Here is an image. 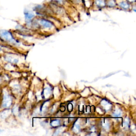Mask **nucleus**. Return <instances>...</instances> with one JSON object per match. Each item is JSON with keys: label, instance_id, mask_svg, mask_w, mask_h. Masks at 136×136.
Returning a JSON list of instances; mask_svg holds the SVG:
<instances>
[{"label": "nucleus", "instance_id": "nucleus-1", "mask_svg": "<svg viewBox=\"0 0 136 136\" xmlns=\"http://www.w3.org/2000/svg\"><path fill=\"white\" fill-rule=\"evenodd\" d=\"M0 37L5 41L10 43H15V41L13 39L12 35L11 32L6 30H0Z\"/></svg>", "mask_w": 136, "mask_h": 136}, {"label": "nucleus", "instance_id": "nucleus-2", "mask_svg": "<svg viewBox=\"0 0 136 136\" xmlns=\"http://www.w3.org/2000/svg\"><path fill=\"white\" fill-rule=\"evenodd\" d=\"M12 100L11 98L7 93H4L3 96V101L2 106L5 108H8L11 105Z\"/></svg>", "mask_w": 136, "mask_h": 136}, {"label": "nucleus", "instance_id": "nucleus-3", "mask_svg": "<svg viewBox=\"0 0 136 136\" xmlns=\"http://www.w3.org/2000/svg\"><path fill=\"white\" fill-rule=\"evenodd\" d=\"M40 23L41 25L46 27V28H51L52 26V24L50 22V21L44 19H41L40 21Z\"/></svg>", "mask_w": 136, "mask_h": 136}, {"label": "nucleus", "instance_id": "nucleus-4", "mask_svg": "<svg viewBox=\"0 0 136 136\" xmlns=\"http://www.w3.org/2000/svg\"><path fill=\"white\" fill-rule=\"evenodd\" d=\"M25 16L27 20H30L34 17V14L31 12L26 11L25 12Z\"/></svg>", "mask_w": 136, "mask_h": 136}, {"label": "nucleus", "instance_id": "nucleus-5", "mask_svg": "<svg viewBox=\"0 0 136 136\" xmlns=\"http://www.w3.org/2000/svg\"><path fill=\"white\" fill-rule=\"evenodd\" d=\"M95 3L97 6L100 7H103L105 6L106 5L104 0H96Z\"/></svg>", "mask_w": 136, "mask_h": 136}, {"label": "nucleus", "instance_id": "nucleus-6", "mask_svg": "<svg viewBox=\"0 0 136 136\" xmlns=\"http://www.w3.org/2000/svg\"><path fill=\"white\" fill-rule=\"evenodd\" d=\"M5 60L7 61H9L11 63H17L18 62V60L17 59H15V58H13L12 57H10V56H7L6 57H5Z\"/></svg>", "mask_w": 136, "mask_h": 136}, {"label": "nucleus", "instance_id": "nucleus-7", "mask_svg": "<svg viewBox=\"0 0 136 136\" xmlns=\"http://www.w3.org/2000/svg\"><path fill=\"white\" fill-rule=\"evenodd\" d=\"M120 6L124 9H128L129 8V4L126 2H122L120 3Z\"/></svg>", "mask_w": 136, "mask_h": 136}, {"label": "nucleus", "instance_id": "nucleus-8", "mask_svg": "<svg viewBox=\"0 0 136 136\" xmlns=\"http://www.w3.org/2000/svg\"><path fill=\"white\" fill-rule=\"evenodd\" d=\"M10 113V111L9 110H6L3 111L1 113V118L2 119H5L6 118Z\"/></svg>", "mask_w": 136, "mask_h": 136}, {"label": "nucleus", "instance_id": "nucleus-9", "mask_svg": "<svg viewBox=\"0 0 136 136\" xmlns=\"http://www.w3.org/2000/svg\"><path fill=\"white\" fill-rule=\"evenodd\" d=\"M113 115L115 117H119L121 115V112L120 110L115 111L113 114Z\"/></svg>", "mask_w": 136, "mask_h": 136}, {"label": "nucleus", "instance_id": "nucleus-10", "mask_svg": "<svg viewBox=\"0 0 136 136\" xmlns=\"http://www.w3.org/2000/svg\"><path fill=\"white\" fill-rule=\"evenodd\" d=\"M51 124H52V126H53V127H55V126H59V122L57 120H54L51 123Z\"/></svg>", "mask_w": 136, "mask_h": 136}, {"label": "nucleus", "instance_id": "nucleus-11", "mask_svg": "<svg viewBox=\"0 0 136 136\" xmlns=\"http://www.w3.org/2000/svg\"><path fill=\"white\" fill-rule=\"evenodd\" d=\"M108 5H109V6L114 7V5H115V3H114V1H111L109 3H108Z\"/></svg>", "mask_w": 136, "mask_h": 136}, {"label": "nucleus", "instance_id": "nucleus-12", "mask_svg": "<svg viewBox=\"0 0 136 136\" xmlns=\"http://www.w3.org/2000/svg\"><path fill=\"white\" fill-rule=\"evenodd\" d=\"M74 129H76V130H74V131H75V132H77V131H78V130H79V127L78 125H75V126L74 127V128H73V130H74Z\"/></svg>", "mask_w": 136, "mask_h": 136}, {"label": "nucleus", "instance_id": "nucleus-13", "mask_svg": "<svg viewBox=\"0 0 136 136\" xmlns=\"http://www.w3.org/2000/svg\"><path fill=\"white\" fill-rule=\"evenodd\" d=\"M13 112L14 114H16L18 112V108L17 107H14L13 109Z\"/></svg>", "mask_w": 136, "mask_h": 136}, {"label": "nucleus", "instance_id": "nucleus-14", "mask_svg": "<svg viewBox=\"0 0 136 136\" xmlns=\"http://www.w3.org/2000/svg\"><path fill=\"white\" fill-rule=\"evenodd\" d=\"M127 1L130 3H133V2H135V0H127Z\"/></svg>", "mask_w": 136, "mask_h": 136}, {"label": "nucleus", "instance_id": "nucleus-15", "mask_svg": "<svg viewBox=\"0 0 136 136\" xmlns=\"http://www.w3.org/2000/svg\"><path fill=\"white\" fill-rule=\"evenodd\" d=\"M55 1H57L59 2H62L63 1V0H55Z\"/></svg>", "mask_w": 136, "mask_h": 136}, {"label": "nucleus", "instance_id": "nucleus-16", "mask_svg": "<svg viewBox=\"0 0 136 136\" xmlns=\"http://www.w3.org/2000/svg\"><path fill=\"white\" fill-rule=\"evenodd\" d=\"M2 132V130H0V133H1Z\"/></svg>", "mask_w": 136, "mask_h": 136}]
</instances>
